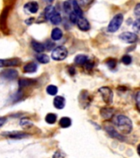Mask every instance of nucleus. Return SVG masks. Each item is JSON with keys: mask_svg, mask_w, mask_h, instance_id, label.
I'll return each instance as SVG.
<instances>
[{"mask_svg": "<svg viewBox=\"0 0 140 158\" xmlns=\"http://www.w3.org/2000/svg\"><path fill=\"white\" fill-rule=\"evenodd\" d=\"M115 123L119 130L124 134H129L132 132L133 123L129 117L124 114H119L115 118Z\"/></svg>", "mask_w": 140, "mask_h": 158, "instance_id": "nucleus-1", "label": "nucleus"}, {"mask_svg": "<svg viewBox=\"0 0 140 158\" xmlns=\"http://www.w3.org/2000/svg\"><path fill=\"white\" fill-rule=\"evenodd\" d=\"M123 14H121V13L116 14V16L111 19L110 23H109L108 27H107V31H108L109 32H111V33L116 32L119 29H120V27H121V25L123 23Z\"/></svg>", "mask_w": 140, "mask_h": 158, "instance_id": "nucleus-2", "label": "nucleus"}, {"mask_svg": "<svg viewBox=\"0 0 140 158\" xmlns=\"http://www.w3.org/2000/svg\"><path fill=\"white\" fill-rule=\"evenodd\" d=\"M68 56V49L64 46H57L52 51V59L55 61H62Z\"/></svg>", "mask_w": 140, "mask_h": 158, "instance_id": "nucleus-3", "label": "nucleus"}, {"mask_svg": "<svg viewBox=\"0 0 140 158\" xmlns=\"http://www.w3.org/2000/svg\"><path fill=\"white\" fill-rule=\"evenodd\" d=\"M99 93L101 94V97L103 99L105 103L107 105H111L113 101L114 94L113 91L109 86H102L99 89Z\"/></svg>", "mask_w": 140, "mask_h": 158, "instance_id": "nucleus-4", "label": "nucleus"}, {"mask_svg": "<svg viewBox=\"0 0 140 158\" xmlns=\"http://www.w3.org/2000/svg\"><path fill=\"white\" fill-rule=\"evenodd\" d=\"M18 77V72L14 69H7L1 72L0 77L3 80L7 81H12Z\"/></svg>", "mask_w": 140, "mask_h": 158, "instance_id": "nucleus-5", "label": "nucleus"}, {"mask_svg": "<svg viewBox=\"0 0 140 158\" xmlns=\"http://www.w3.org/2000/svg\"><path fill=\"white\" fill-rule=\"evenodd\" d=\"M119 38L122 41L125 42L127 44H133V43H135L138 40V35H137V34L129 31L123 32L122 34L119 35Z\"/></svg>", "mask_w": 140, "mask_h": 158, "instance_id": "nucleus-6", "label": "nucleus"}, {"mask_svg": "<svg viewBox=\"0 0 140 158\" xmlns=\"http://www.w3.org/2000/svg\"><path fill=\"white\" fill-rule=\"evenodd\" d=\"M105 128H106L107 133L111 136V138L118 139V140L121 141V142H125V138L122 134L118 133V132L115 129V128H114L113 126L110 125V124H106V125L105 126Z\"/></svg>", "mask_w": 140, "mask_h": 158, "instance_id": "nucleus-7", "label": "nucleus"}, {"mask_svg": "<svg viewBox=\"0 0 140 158\" xmlns=\"http://www.w3.org/2000/svg\"><path fill=\"white\" fill-rule=\"evenodd\" d=\"M2 136H5L7 138H10L12 139H22V138L30 137V134L26 133H22L19 131H9V132H5L2 133Z\"/></svg>", "mask_w": 140, "mask_h": 158, "instance_id": "nucleus-8", "label": "nucleus"}, {"mask_svg": "<svg viewBox=\"0 0 140 158\" xmlns=\"http://www.w3.org/2000/svg\"><path fill=\"white\" fill-rule=\"evenodd\" d=\"M8 9L9 7H6L0 15V30L5 34H7V17L8 15Z\"/></svg>", "mask_w": 140, "mask_h": 158, "instance_id": "nucleus-9", "label": "nucleus"}, {"mask_svg": "<svg viewBox=\"0 0 140 158\" xmlns=\"http://www.w3.org/2000/svg\"><path fill=\"white\" fill-rule=\"evenodd\" d=\"M77 25H78L79 29L83 31H87L91 28V26H90V23L88 22V21L83 17H80L78 18Z\"/></svg>", "mask_w": 140, "mask_h": 158, "instance_id": "nucleus-10", "label": "nucleus"}, {"mask_svg": "<svg viewBox=\"0 0 140 158\" xmlns=\"http://www.w3.org/2000/svg\"><path fill=\"white\" fill-rule=\"evenodd\" d=\"M100 113H101L102 118H104L105 119H110L115 114V110L111 107H104V108L101 109Z\"/></svg>", "mask_w": 140, "mask_h": 158, "instance_id": "nucleus-11", "label": "nucleus"}, {"mask_svg": "<svg viewBox=\"0 0 140 158\" xmlns=\"http://www.w3.org/2000/svg\"><path fill=\"white\" fill-rule=\"evenodd\" d=\"M91 99L89 96V94L87 91H83L79 96V102L81 103V105L84 106V107H87L89 106V104L91 102Z\"/></svg>", "mask_w": 140, "mask_h": 158, "instance_id": "nucleus-12", "label": "nucleus"}, {"mask_svg": "<svg viewBox=\"0 0 140 158\" xmlns=\"http://www.w3.org/2000/svg\"><path fill=\"white\" fill-rule=\"evenodd\" d=\"M38 69V65L35 62H30L23 67V71L26 73H33Z\"/></svg>", "mask_w": 140, "mask_h": 158, "instance_id": "nucleus-13", "label": "nucleus"}, {"mask_svg": "<svg viewBox=\"0 0 140 158\" xmlns=\"http://www.w3.org/2000/svg\"><path fill=\"white\" fill-rule=\"evenodd\" d=\"M54 106L58 110H62L65 106V99L63 96H57L54 99Z\"/></svg>", "mask_w": 140, "mask_h": 158, "instance_id": "nucleus-14", "label": "nucleus"}, {"mask_svg": "<svg viewBox=\"0 0 140 158\" xmlns=\"http://www.w3.org/2000/svg\"><path fill=\"white\" fill-rule=\"evenodd\" d=\"M25 9L27 10L31 13H36L38 12V10H39V5L35 1L29 2L25 4Z\"/></svg>", "mask_w": 140, "mask_h": 158, "instance_id": "nucleus-15", "label": "nucleus"}, {"mask_svg": "<svg viewBox=\"0 0 140 158\" xmlns=\"http://www.w3.org/2000/svg\"><path fill=\"white\" fill-rule=\"evenodd\" d=\"M32 49H34L36 53H43L45 51V47L44 44L40 43L38 41H36V40H32Z\"/></svg>", "mask_w": 140, "mask_h": 158, "instance_id": "nucleus-16", "label": "nucleus"}, {"mask_svg": "<svg viewBox=\"0 0 140 158\" xmlns=\"http://www.w3.org/2000/svg\"><path fill=\"white\" fill-rule=\"evenodd\" d=\"M63 37V31L59 28H54L51 31V39L53 40H59Z\"/></svg>", "mask_w": 140, "mask_h": 158, "instance_id": "nucleus-17", "label": "nucleus"}, {"mask_svg": "<svg viewBox=\"0 0 140 158\" xmlns=\"http://www.w3.org/2000/svg\"><path fill=\"white\" fill-rule=\"evenodd\" d=\"M35 83V81L32 80V79H27V78H22L20 79L19 81H18V85H19L20 89L25 88V87H27V86H32V84Z\"/></svg>", "mask_w": 140, "mask_h": 158, "instance_id": "nucleus-18", "label": "nucleus"}, {"mask_svg": "<svg viewBox=\"0 0 140 158\" xmlns=\"http://www.w3.org/2000/svg\"><path fill=\"white\" fill-rule=\"evenodd\" d=\"M87 61H88V57L84 54H78L74 59V62L78 65H84Z\"/></svg>", "mask_w": 140, "mask_h": 158, "instance_id": "nucleus-19", "label": "nucleus"}, {"mask_svg": "<svg viewBox=\"0 0 140 158\" xmlns=\"http://www.w3.org/2000/svg\"><path fill=\"white\" fill-rule=\"evenodd\" d=\"M72 124V120L71 118L69 117H62L59 120V125L61 128H69Z\"/></svg>", "mask_w": 140, "mask_h": 158, "instance_id": "nucleus-20", "label": "nucleus"}, {"mask_svg": "<svg viewBox=\"0 0 140 158\" xmlns=\"http://www.w3.org/2000/svg\"><path fill=\"white\" fill-rule=\"evenodd\" d=\"M55 12H56V10H55V7H54V6H51V5L47 6V7L45 8L44 11L45 17L46 19H49L50 17H51L52 15L54 14Z\"/></svg>", "mask_w": 140, "mask_h": 158, "instance_id": "nucleus-21", "label": "nucleus"}, {"mask_svg": "<svg viewBox=\"0 0 140 158\" xmlns=\"http://www.w3.org/2000/svg\"><path fill=\"white\" fill-rule=\"evenodd\" d=\"M49 20H50V22H51L52 24L59 25V23H60V22H62L61 15L59 14V12H55L54 13V14L52 15L51 17H50Z\"/></svg>", "mask_w": 140, "mask_h": 158, "instance_id": "nucleus-22", "label": "nucleus"}, {"mask_svg": "<svg viewBox=\"0 0 140 158\" xmlns=\"http://www.w3.org/2000/svg\"><path fill=\"white\" fill-rule=\"evenodd\" d=\"M72 2H73V7H74V12L76 13L77 16L78 17H83V10L81 9V7H80L79 4L77 2V0H73Z\"/></svg>", "mask_w": 140, "mask_h": 158, "instance_id": "nucleus-23", "label": "nucleus"}, {"mask_svg": "<svg viewBox=\"0 0 140 158\" xmlns=\"http://www.w3.org/2000/svg\"><path fill=\"white\" fill-rule=\"evenodd\" d=\"M36 59L38 60L39 63L43 64H48L49 62V57L45 54H41V53H39V54L36 55Z\"/></svg>", "mask_w": 140, "mask_h": 158, "instance_id": "nucleus-24", "label": "nucleus"}, {"mask_svg": "<svg viewBox=\"0 0 140 158\" xmlns=\"http://www.w3.org/2000/svg\"><path fill=\"white\" fill-rule=\"evenodd\" d=\"M57 120V115L55 114L49 113L45 116V121L49 124H54Z\"/></svg>", "mask_w": 140, "mask_h": 158, "instance_id": "nucleus-25", "label": "nucleus"}, {"mask_svg": "<svg viewBox=\"0 0 140 158\" xmlns=\"http://www.w3.org/2000/svg\"><path fill=\"white\" fill-rule=\"evenodd\" d=\"M46 92L50 96H55L58 93V87L54 85H49L47 86Z\"/></svg>", "mask_w": 140, "mask_h": 158, "instance_id": "nucleus-26", "label": "nucleus"}, {"mask_svg": "<svg viewBox=\"0 0 140 158\" xmlns=\"http://www.w3.org/2000/svg\"><path fill=\"white\" fill-rule=\"evenodd\" d=\"M121 62L125 65H129V64H130L132 63V57L130 55H129V54H125V55H124L122 57Z\"/></svg>", "mask_w": 140, "mask_h": 158, "instance_id": "nucleus-27", "label": "nucleus"}, {"mask_svg": "<svg viewBox=\"0 0 140 158\" xmlns=\"http://www.w3.org/2000/svg\"><path fill=\"white\" fill-rule=\"evenodd\" d=\"M106 64L110 69H113L116 67V61L115 59H109L106 62Z\"/></svg>", "mask_w": 140, "mask_h": 158, "instance_id": "nucleus-28", "label": "nucleus"}, {"mask_svg": "<svg viewBox=\"0 0 140 158\" xmlns=\"http://www.w3.org/2000/svg\"><path fill=\"white\" fill-rule=\"evenodd\" d=\"M20 124L22 125V128H28L32 126V122H30V121L27 120V119H22V120H21Z\"/></svg>", "mask_w": 140, "mask_h": 158, "instance_id": "nucleus-29", "label": "nucleus"}, {"mask_svg": "<svg viewBox=\"0 0 140 158\" xmlns=\"http://www.w3.org/2000/svg\"><path fill=\"white\" fill-rule=\"evenodd\" d=\"M64 12H66V13H69V14L72 12L71 4H70V2L69 1H65L64 2Z\"/></svg>", "mask_w": 140, "mask_h": 158, "instance_id": "nucleus-30", "label": "nucleus"}, {"mask_svg": "<svg viewBox=\"0 0 140 158\" xmlns=\"http://www.w3.org/2000/svg\"><path fill=\"white\" fill-rule=\"evenodd\" d=\"M133 29L134 31L137 33H140V19H137L135 22L133 23Z\"/></svg>", "mask_w": 140, "mask_h": 158, "instance_id": "nucleus-31", "label": "nucleus"}, {"mask_svg": "<svg viewBox=\"0 0 140 158\" xmlns=\"http://www.w3.org/2000/svg\"><path fill=\"white\" fill-rule=\"evenodd\" d=\"M78 16L74 12H71L69 13V19H70V22L73 23V24H76L77 21H78Z\"/></svg>", "mask_w": 140, "mask_h": 158, "instance_id": "nucleus-32", "label": "nucleus"}, {"mask_svg": "<svg viewBox=\"0 0 140 158\" xmlns=\"http://www.w3.org/2000/svg\"><path fill=\"white\" fill-rule=\"evenodd\" d=\"M134 15H135L136 17H138L140 19V2L135 6L134 10Z\"/></svg>", "mask_w": 140, "mask_h": 158, "instance_id": "nucleus-33", "label": "nucleus"}, {"mask_svg": "<svg viewBox=\"0 0 140 158\" xmlns=\"http://www.w3.org/2000/svg\"><path fill=\"white\" fill-rule=\"evenodd\" d=\"M135 101H136V104H137V106H138V110H140V91H138L137 94H136Z\"/></svg>", "mask_w": 140, "mask_h": 158, "instance_id": "nucleus-34", "label": "nucleus"}, {"mask_svg": "<svg viewBox=\"0 0 140 158\" xmlns=\"http://www.w3.org/2000/svg\"><path fill=\"white\" fill-rule=\"evenodd\" d=\"M93 2V0H80V3L83 6H87Z\"/></svg>", "mask_w": 140, "mask_h": 158, "instance_id": "nucleus-35", "label": "nucleus"}, {"mask_svg": "<svg viewBox=\"0 0 140 158\" xmlns=\"http://www.w3.org/2000/svg\"><path fill=\"white\" fill-rule=\"evenodd\" d=\"M85 65V67H86L87 69H88V70H90V69H91L92 68H93V65L94 64L93 63H91V62H89V60L87 62L86 64H84Z\"/></svg>", "mask_w": 140, "mask_h": 158, "instance_id": "nucleus-36", "label": "nucleus"}, {"mask_svg": "<svg viewBox=\"0 0 140 158\" xmlns=\"http://www.w3.org/2000/svg\"><path fill=\"white\" fill-rule=\"evenodd\" d=\"M6 121H7V118H5V117H0V128L4 125Z\"/></svg>", "mask_w": 140, "mask_h": 158, "instance_id": "nucleus-37", "label": "nucleus"}, {"mask_svg": "<svg viewBox=\"0 0 140 158\" xmlns=\"http://www.w3.org/2000/svg\"><path fill=\"white\" fill-rule=\"evenodd\" d=\"M7 67V59H0V68Z\"/></svg>", "mask_w": 140, "mask_h": 158, "instance_id": "nucleus-38", "label": "nucleus"}, {"mask_svg": "<svg viewBox=\"0 0 140 158\" xmlns=\"http://www.w3.org/2000/svg\"><path fill=\"white\" fill-rule=\"evenodd\" d=\"M34 18H30V19H28V21H26V23H27V25H31L32 24V22L34 21Z\"/></svg>", "mask_w": 140, "mask_h": 158, "instance_id": "nucleus-39", "label": "nucleus"}, {"mask_svg": "<svg viewBox=\"0 0 140 158\" xmlns=\"http://www.w3.org/2000/svg\"><path fill=\"white\" fill-rule=\"evenodd\" d=\"M44 2H47V3H51V2H54V0H44Z\"/></svg>", "mask_w": 140, "mask_h": 158, "instance_id": "nucleus-40", "label": "nucleus"}, {"mask_svg": "<svg viewBox=\"0 0 140 158\" xmlns=\"http://www.w3.org/2000/svg\"><path fill=\"white\" fill-rule=\"evenodd\" d=\"M137 152H138V154L140 156V144L138 146V148H137Z\"/></svg>", "mask_w": 140, "mask_h": 158, "instance_id": "nucleus-41", "label": "nucleus"}, {"mask_svg": "<svg viewBox=\"0 0 140 158\" xmlns=\"http://www.w3.org/2000/svg\"><path fill=\"white\" fill-rule=\"evenodd\" d=\"M71 1H73V0H71Z\"/></svg>", "mask_w": 140, "mask_h": 158, "instance_id": "nucleus-42", "label": "nucleus"}]
</instances>
